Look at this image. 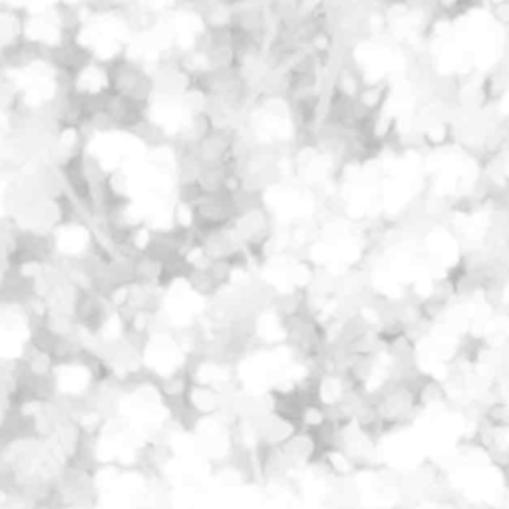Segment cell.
<instances>
[{"label": "cell", "instance_id": "obj_1", "mask_svg": "<svg viewBox=\"0 0 509 509\" xmlns=\"http://www.w3.org/2000/svg\"><path fill=\"white\" fill-rule=\"evenodd\" d=\"M106 86L142 106H152L156 96V78L149 70L126 54H116L102 64Z\"/></svg>", "mask_w": 509, "mask_h": 509}, {"label": "cell", "instance_id": "obj_2", "mask_svg": "<svg viewBox=\"0 0 509 509\" xmlns=\"http://www.w3.org/2000/svg\"><path fill=\"white\" fill-rule=\"evenodd\" d=\"M124 0H84V6L90 14L94 16H108L118 14L122 8Z\"/></svg>", "mask_w": 509, "mask_h": 509}, {"label": "cell", "instance_id": "obj_3", "mask_svg": "<svg viewBox=\"0 0 509 509\" xmlns=\"http://www.w3.org/2000/svg\"><path fill=\"white\" fill-rule=\"evenodd\" d=\"M492 14L497 23L509 26V0H497V3L492 6Z\"/></svg>", "mask_w": 509, "mask_h": 509}]
</instances>
